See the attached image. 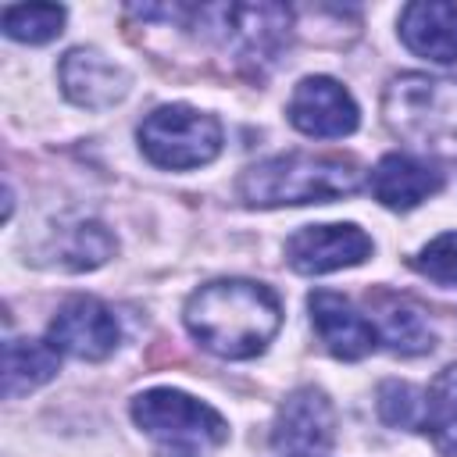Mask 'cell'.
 <instances>
[{
  "instance_id": "8fae6325",
  "label": "cell",
  "mask_w": 457,
  "mask_h": 457,
  "mask_svg": "<svg viewBox=\"0 0 457 457\" xmlns=\"http://www.w3.org/2000/svg\"><path fill=\"white\" fill-rule=\"evenodd\" d=\"M57 79H61L64 96L86 111L114 107L129 93V71L107 61L100 50H86V46H75L61 57Z\"/></svg>"
},
{
  "instance_id": "2e32d148",
  "label": "cell",
  "mask_w": 457,
  "mask_h": 457,
  "mask_svg": "<svg viewBox=\"0 0 457 457\" xmlns=\"http://www.w3.org/2000/svg\"><path fill=\"white\" fill-rule=\"evenodd\" d=\"M57 375V350L36 339H7L4 343V393L14 400L32 393L36 386Z\"/></svg>"
},
{
  "instance_id": "ffe728a7",
  "label": "cell",
  "mask_w": 457,
  "mask_h": 457,
  "mask_svg": "<svg viewBox=\"0 0 457 457\" xmlns=\"http://www.w3.org/2000/svg\"><path fill=\"white\" fill-rule=\"evenodd\" d=\"M378 418L393 428H421L425 418V393H418L411 382H382L378 386Z\"/></svg>"
},
{
  "instance_id": "30bf717a",
  "label": "cell",
  "mask_w": 457,
  "mask_h": 457,
  "mask_svg": "<svg viewBox=\"0 0 457 457\" xmlns=\"http://www.w3.org/2000/svg\"><path fill=\"white\" fill-rule=\"evenodd\" d=\"M289 121L303 136L339 139L357 129V104L353 96L328 75H311L296 82L289 96Z\"/></svg>"
},
{
  "instance_id": "5bb4252c",
  "label": "cell",
  "mask_w": 457,
  "mask_h": 457,
  "mask_svg": "<svg viewBox=\"0 0 457 457\" xmlns=\"http://www.w3.org/2000/svg\"><path fill=\"white\" fill-rule=\"evenodd\" d=\"M400 39L418 57L436 64L457 61V4L446 0H418L400 11Z\"/></svg>"
},
{
  "instance_id": "4fadbf2b",
  "label": "cell",
  "mask_w": 457,
  "mask_h": 457,
  "mask_svg": "<svg viewBox=\"0 0 457 457\" xmlns=\"http://www.w3.org/2000/svg\"><path fill=\"white\" fill-rule=\"evenodd\" d=\"M371 193L378 204L393 207V211H411L421 200H428L432 193H439L443 186V171L414 154H386L368 179Z\"/></svg>"
},
{
  "instance_id": "9a60e30c",
  "label": "cell",
  "mask_w": 457,
  "mask_h": 457,
  "mask_svg": "<svg viewBox=\"0 0 457 457\" xmlns=\"http://www.w3.org/2000/svg\"><path fill=\"white\" fill-rule=\"evenodd\" d=\"M375 311H378L382 339H386V346H389L393 353L414 357V353L432 350V343H436L432 325H428L425 311H421L414 300L382 293V296H375Z\"/></svg>"
},
{
  "instance_id": "ba28073f",
  "label": "cell",
  "mask_w": 457,
  "mask_h": 457,
  "mask_svg": "<svg viewBox=\"0 0 457 457\" xmlns=\"http://www.w3.org/2000/svg\"><path fill=\"white\" fill-rule=\"evenodd\" d=\"M121 339V325L107 303L96 296H71L57 307L50 321V346L57 353H71L79 361H104L114 353Z\"/></svg>"
},
{
  "instance_id": "6da1fadb",
  "label": "cell",
  "mask_w": 457,
  "mask_h": 457,
  "mask_svg": "<svg viewBox=\"0 0 457 457\" xmlns=\"http://www.w3.org/2000/svg\"><path fill=\"white\" fill-rule=\"evenodd\" d=\"M186 328L189 336L225 357V361H246L257 357L282 325V303L278 296L250 278H218L200 286L186 300Z\"/></svg>"
},
{
  "instance_id": "ac0fdd59",
  "label": "cell",
  "mask_w": 457,
  "mask_h": 457,
  "mask_svg": "<svg viewBox=\"0 0 457 457\" xmlns=\"http://www.w3.org/2000/svg\"><path fill=\"white\" fill-rule=\"evenodd\" d=\"M421 428L432 436L443 457H457V364L443 368L428 386Z\"/></svg>"
},
{
  "instance_id": "52a82bcc",
  "label": "cell",
  "mask_w": 457,
  "mask_h": 457,
  "mask_svg": "<svg viewBox=\"0 0 457 457\" xmlns=\"http://www.w3.org/2000/svg\"><path fill=\"white\" fill-rule=\"evenodd\" d=\"M332 439H336L332 400L314 386L293 389L275 414L271 446L282 457H318L332 446Z\"/></svg>"
},
{
  "instance_id": "3957f363",
  "label": "cell",
  "mask_w": 457,
  "mask_h": 457,
  "mask_svg": "<svg viewBox=\"0 0 457 457\" xmlns=\"http://www.w3.org/2000/svg\"><path fill=\"white\" fill-rule=\"evenodd\" d=\"M382 114L393 136L418 150L457 157V79L450 75H400L382 96Z\"/></svg>"
},
{
  "instance_id": "9c48e42d",
  "label": "cell",
  "mask_w": 457,
  "mask_h": 457,
  "mask_svg": "<svg viewBox=\"0 0 457 457\" xmlns=\"http://www.w3.org/2000/svg\"><path fill=\"white\" fill-rule=\"evenodd\" d=\"M371 257V239L364 228L343 225H303L286 243V261L300 275H325L339 268H353Z\"/></svg>"
},
{
  "instance_id": "e0dca14e",
  "label": "cell",
  "mask_w": 457,
  "mask_h": 457,
  "mask_svg": "<svg viewBox=\"0 0 457 457\" xmlns=\"http://www.w3.org/2000/svg\"><path fill=\"white\" fill-rule=\"evenodd\" d=\"M50 253L61 268H71V271L100 268L114 253V236L96 221H75L50 239Z\"/></svg>"
},
{
  "instance_id": "277c9868",
  "label": "cell",
  "mask_w": 457,
  "mask_h": 457,
  "mask_svg": "<svg viewBox=\"0 0 457 457\" xmlns=\"http://www.w3.org/2000/svg\"><path fill=\"white\" fill-rule=\"evenodd\" d=\"M136 425L161 443L168 457H204L228 439L225 418L182 389H146L132 400Z\"/></svg>"
},
{
  "instance_id": "7a4b0ae2",
  "label": "cell",
  "mask_w": 457,
  "mask_h": 457,
  "mask_svg": "<svg viewBox=\"0 0 457 457\" xmlns=\"http://www.w3.org/2000/svg\"><path fill=\"white\" fill-rule=\"evenodd\" d=\"M361 186V171L343 157L282 154L250 164L239 175V196L250 207H289V204H328L350 196Z\"/></svg>"
},
{
  "instance_id": "8992f818",
  "label": "cell",
  "mask_w": 457,
  "mask_h": 457,
  "mask_svg": "<svg viewBox=\"0 0 457 457\" xmlns=\"http://www.w3.org/2000/svg\"><path fill=\"white\" fill-rule=\"evenodd\" d=\"M139 146L157 168L189 171L221 154V125L214 114L189 104H164L143 118Z\"/></svg>"
},
{
  "instance_id": "44dd1931",
  "label": "cell",
  "mask_w": 457,
  "mask_h": 457,
  "mask_svg": "<svg viewBox=\"0 0 457 457\" xmlns=\"http://www.w3.org/2000/svg\"><path fill=\"white\" fill-rule=\"evenodd\" d=\"M414 268H418L421 275H428L432 282L457 286V232L436 236V239L414 257Z\"/></svg>"
},
{
  "instance_id": "7c38bea8",
  "label": "cell",
  "mask_w": 457,
  "mask_h": 457,
  "mask_svg": "<svg viewBox=\"0 0 457 457\" xmlns=\"http://www.w3.org/2000/svg\"><path fill=\"white\" fill-rule=\"evenodd\" d=\"M307 311H311V325L318 332V339L325 343V350L339 361H361L375 350V325L357 314L350 307L346 296L332 293V289H314L307 296Z\"/></svg>"
},
{
  "instance_id": "5b68a950",
  "label": "cell",
  "mask_w": 457,
  "mask_h": 457,
  "mask_svg": "<svg viewBox=\"0 0 457 457\" xmlns=\"http://www.w3.org/2000/svg\"><path fill=\"white\" fill-rule=\"evenodd\" d=\"M196 25L239 64L264 68L289 46L293 11L282 4H207L196 7Z\"/></svg>"
},
{
  "instance_id": "d6986e66",
  "label": "cell",
  "mask_w": 457,
  "mask_h": 457,
  "mask_svg": "<svg viewBox=\"0 0 457 457\" xmlns=\"http://www.w3.org/2000/svg\"><path fill=\"white\" fill-rule=\"evenodd\" d=\"M64 7L57 4H18L4 11V32L18 43H46L61 32Z\"/></svg>"
}]
</instances>
